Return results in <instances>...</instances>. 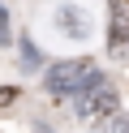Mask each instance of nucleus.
Instances as JSON below:
<instances>
[{
    "label": "nucleus",
    "instance_id": "2",
    "mask_svg": "<svg viewBox=\"0 0 129 133\" xmlns=\"http://www.w3.org/2000/svg\"><path fill=\"white\" fill-rule=\"evenodd\" d=\"M112 112H116V90L103 86V82H95L86 95H77V116L82 120H103Z\"/></svg>",
    "mask_w": 129,
    "mask_h": 133
},
{
    "label": "nucleus",
    "instance_id": "7",
    "mask_svg": "<svg viewBox=\"0 0 129 133\" xmlns=\"http://www.w3.org/2000/svg\"><path fill=\"white\" fill-rule=\"evenodd\" d=\"M0 43H9V17H4V9H0Z\"/></svg>",
    "mask_w": 129,
    "mask_h": 133
},
{
    "label": "nucleus",
    "instance_id": "4",
    "mask_svg": "<svg viewBox=\"0 0 129 133\" xmlns=\"http://www.w3.org/2000/svg\"><path fill=\"white\" fill-rule=\"evenodd\" d=\"M108 43L112 47H125L129 43V0H116L108 13Z\"/></svg>",
    "mask_w": 129,
    "mask_h": 133
},
{
    "label": "nucleus",
    "instance_id": "6",
    "mask_svg": "<svg viewBox=\"0 0 129 133\" xmlns=\"http://www.w3.org/2000/svg\"><path fill=\"white\" fill-rule=\"evenodd\" d=\"M9 103H17V90H13V86L0 90V107H9Z\"/></svg>",
    "mask_w": 129,
    "mask_h": 133
},
{
    "label": "nucleus",
    "instance_id": "1",
    "mask_svg": "<svg viewBox=\"0 0 129 133\" xmlns=\"http://www.w3.org/2000/svg\"><path fill=\"white\" fill-rule=\"evenodd\" d=\"M95 82H99V64L95 60H60V64H52V73L43 77V86H47L52 99H77Z\"/></svg>",
    "mask_w": 129,
    "mask_h": 133
},
{
    "label": "nucleus",
    "instance_id": "5",
    "mask_svg": "<svg viewBox=\"0 0 129 133\" xmlns=\"http://www.w3.org/2000/svg\"><path fill=\"white\" fill-rule=\"evenodd\" d=\"M95 124H99L95 133H129V116H116V112L103 116V120H95Z\"/></svg>",
    "mask_w": 129,
    "mask_h": 133
},
{
    "label": "nucleus",
    "instance_id": "3",
    "mask_svg": "<svg viewBox=\"0 0 129 133\" xmlns=\"http://www.w3.org/2000/svg\"><path fill=\"white\" fill-rule=\"evenodd\" d=\"M56 26L65 30L69 39H86V35H90V13L77 9V4H60V9H56Z\"/></svg>",
    "mask_w": 129,
    "mask_h": 133
}]
</instances>
